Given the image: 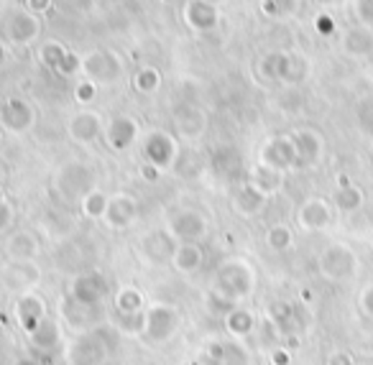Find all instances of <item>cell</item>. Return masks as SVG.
<instances>
[{"mask_svg":"<svg viewBox=\"0 0 373 365\" xmlns=\"http://www.w3.org/2000/svg\"><path fill=\"white\" fill-rule=\"evenodd\" d=\"M256 286L254 266L243 258H228L218 266L215 274V291L228 296L230 302L238 304L240 299H246Z\"/></svg>","mask_w":373,"mask_h":365,"instance_id":"cell-1","label":"cell"},{"mask_svg":"<svg viewBox=\"0 0 373 365\" xmlns=\"http://www.w3.org/2000/svg\"><path fill=\"white\" fill-rule=\"evenodd\" d=\"M182 324V314L174 304L166 302H156L146 309V319H143V332L141 335L146 337L148 343H166L174 337V332L179 330Z\"/></svg>","mask_w":373,"mask_h":365,"instance_id":"cell-2","label":"cell"},{"mask_svg":"<svg viewBox=\"0 0 373 365\" xmlns=\"http://www.w3.org/2000/svg\"><path fill=\"white\" fill-rule=\"evenodd\" d=\"M110 352V345L103 330H90L77 335L67 347V365H103Z\"/></svg>","mask_w":373,"mask_h":365,"instance_id":"cell-3","label":"cell"},{"mask_svg":"<svg viewBox=\"0 0 373 365\" xmlns=\"http://www.w3.org/2000/svg\"><path fill=\"white\" fill-rule=\"evenodd\" d=\"M57 192L70 202H82L90 192H95V174L85 164H67L57 174Z\"/></svg>","mask_w":373,"mask_h":365,"instance_id":"cell-4","label":"cell"},{"mask_svg":"<svg viewBox=\"0 0 373 365\" xmlns=\"http://www.w3.org/2000/svg\"><path fill=\"white\" fill-rule=\"evenodd\" d=\"M317 268H320V274H322L325 279L348 281L355 276V271H358V258H355V253L348 246L335 243V246L322 251V255L317 260Z\"/></svg>","mask_w":373,"mask_h":365,"instance_id":"cell-5","label":"cell"},{"mask_svg":"<svg viewBox=\"0 0 373 365\" xmlns=\"http://www.w3.org/2000/svg\"><path fill=\"white\" fill-rule=\"evenodd\" d=\"M110 286H107L105 276L100 271H85V274L74 276L70 286V299L79 304H87V307H100L103 299L107 296Z\"/></svg>","mask_w":373,"mask_h":365,"instance_id":"cell-6","label":"cell"},{"mask_svg":"<svg viewBox=\"0 0 373 365\" xmlns=\"http://www.w3.org/2000/svg\"><path fill=\"white\" fill-rule=\"evenodd\" d=\"M169 232L176 243H197L207 235V220L197 210H176L169 218Z\"/></svg>","mask_w":373,"mask_h":365,"instance_id":"cell-7","label":"cell"},{"mask_svg":"<svg viewBox=\"0 0 373 365\" xmlns=\"http://www.w3.org/2000/svg\"><path fill=\"white\" fill-rule=\"evenodd\" d=\"M82 72L90 77V82L110 84L120 77L123 64H120V59L113 54V51H95V54L82 59Z\"/></svg>","mask_w":373,"mask_h":365,"instance_id":"cell-8","label":"cell"},{"mask_svg":"<svg viewBox=\"0 0 373 365\" xmlns=\"http://www.w3.org/2000/svg\"><path fill=\"white\" fill-rule=\"evenodd\" d=\"M41 281V271L36 266L34 260L31 263H11V266L3 268V274H0V284L3 288L8 291H13V294H29L31 288L36 286Z\"/></svg>","mask_w":373,"mask_h":365,"instance_id":"cell-9","label":"cell"},{"mask_svg":"<svg viewBox=\"0 0 373 365\" xmlns=\"http://www.w3.org/2000/svg\"><path fill=\"white\" fill-rule=\"evenodd\" d=\"M261 166H268L274 171L296 166V148L292 135H279V138L268 140L266 146L261 148Z\"/></svg>","mask_w":373,"mask_h":365,"instance_id":"cell-10","label":"cell"},{"mask_svg":"<svg viewBox=\"0 0 373 365\" xmlns=\"http://www.w3.org/2000/svg\"><path fill=\"white\" fill-rule=\"evenodd\" d=\"M13 317L18 319L21 330L26 332V335H31V332L39 327V322L46 317V299H44L39 291L21 294L13 304Z\"/></svg>","mask_w":373,"mask_h":365,"instance_id":"cell-11","label":"cell"},{"mask_svg":"<svg viewBox=\"0 0 373 365\" xmlns=\"http://www.w3.org/2000/svg\"><path fill=\"white\" fill-rule=\"evenodd\" d=\"M143 154H146V164H154L156 168H169L176 159V143L169 133L164 131H154L143 140Z\"/></svg>","mask_w":373,"mask_h":365,"instance_id":"cell-12","label":"cell"},{"mask_svg":"<svg viewBox=\"0 0 373 365\" xmlns=\"http://www.w3.org/2000/svg\"><path fill=\"white\" fill-rule=\"evenodd\" d=\"M36 120L34 107L21 98H11L0 107V126H6L11 133H26Z\"/></svg>","mask_w":373,"mask_h":365,"instance_id":"cell-13","label":"cell"},{"mask_svg":"<svg viewBox=\"0 0 373 365\" xmlns=\"http://www.w3.org/2000/svg\"><path fill=\"white\" fill-rule=\"evenodd\" d=\"M176 248H179V243L171 238V232H164V230L151 232L141 243V253L151 263H166V260H171Z\"/></svg>","mask_w":373,"mask_h":365,"instance_id":"cell-14","label":"cell"},{"mask_svg":"<svg viewBox=\"0 0 373 365\" xmlns=\"http://www.w3.org/2000/svg\"><path fill=\"white\" fill-rule=\"evenodd\" d=\"M136 135H138V123L133 118H128V115L113 118L105 131V138L113 151H126L128 146H133Z\"/></svg>","mask_w":373,"mask_h":365,"instance_id":"cell-15","label":"cell"},{"mask_svg":"<svg viewBox=\"0 0 373 365\" xmlns=\"http://www.w3.org/2000/svg\"><path fill=\"white\" fill-rule=\"evenodd\" d=\"M6 251L11 263H31L39 255V238L29 230H18L11 235Z\"/></svg>","mask_w":373,"mask_h":365,"instance_id":"cell-16","label":"cell"},{"mask_svg":"<svg viewBox=\"0 0 373 365\" xmlns=\"http://www.w3.org/2000/svg\"><path fill=\"white\" fill-rule=\"evenodd\" d=\"M296 220H299V225H302L304 230H322V227H327L332 220L330 204L325 202V199H307V202L299 207Z\"/></svg>","mask_w":373,"mask_h":365,"instance_id":"cell-17","label":"cell"},{"mask_svg":"<svg viewBox=\"0 0 373 365\" xmlns=\"http://www.w3.org/2000/svg\"><path fill=\"white\" fill-rule=\"evenodd\" d=\"M136 215H138V204H136L133 197L118 194L107 202L105 223L110 225V227H128V225L136 220Z\"/></svg>","mask_w":373,"mask_h":365,"instance_id":"cell-18","label":"cell"},{"mask_svg":"<svg viewBox=\"0 0 373 365\" xmlns=\"http://www.w3.org/2000/svg\"><path fill=\"white\" fill-rule=\"evenodd\" d=\"M31 345H34L36 350L41 352H51L57 350L59 343H62V330H59V322L54 319V317H44L41 322H39V327H36L34 332L29 335Z\"/></svg>","mask_w":373,"mask_h":365,"instance_id":"cell-19","label":"cell"},{"mask_svg":"<svg viewBox=\"0 0 373 365\" xmlns=\"http://www.w3.org/2000/svg\"><path fill=\"white\" fill-rule=\"evenodd\" d=\"M100 131H103V120H100L98 112H90V110L74 115L70 123V135L77 143H92L100 135Z\"/></svg>","mask_w":373,"mask_h":365,"instance_id":"cell-20","label":"cell"},{"mask_svg":"<svg viewBox=\"0 0 373 365\" xmlns=\"http://www.w3.org/2000/svg\"><path fill=\"white\" fill-rule=\"evenodd\" d=\"M296 148V166H310L320 159V151H322V140L320 135L312 133V131H296L292 135Z\"/></svg>","mask_w":373,"mask_h":365,"instance_id":"cell-21","label":"cell"},{"mask_svg":"<svg viewBox=\"0 0 373 365\" xmlns=\"http://www.w3.org/2000/svg\"><path fill=\"white\" fill-rule=\"evenodd\" d=\"M100 307H87V304H79L74 299H64V317H67V322L74 327V330H82V332H90L92 324L98 322L100 314H98Z\"/></svg>","mask_w":373,"mask_h":365,"instance_id":"cell-22","label":"cell"},{"mask_svg":"<svg viewBox=\"0 0 373 365\" xmlns=\"http://www.w3.org/2000/svg\"><path fill=\"white\" fill-rule=\"evenodd\" d=\"M263 204H266V194L259 192L254 184H248V182L235 192V199H233L235 212L243 215V218H254V215H259V212L263 210Z\"/></svg>","mask_w":373,"mask_h":365,"instance_id":"cell-23","label":"cell"},{"mask_svg":"<svg viewBox=\"0 0 373 365\" xmlns=\"http://www.w3.org/2000/svg\"><path fill=\"white\" fill-rule=\"evenodd\" d=\"M174 123L184 138H197L204 133V112L195 105H182L176 110Z\"/></svg>","mask_w":373,"mask_h":365,"instance_id":"cell-24","label":"cell"},{"mask_svg":"<svg viewBox=\"0 0 373 365\" xmlns=\"http://www.w3.org/2000/svg\"><path fill=\"white\" fill-rule=\"evenodd\" d=\"M184 15H187V23L197 31H210V28L218 26V11L207 0H192Z\"/></svg>","mask_w":373,"mask_h":365,"instance_id":"cell-25","label":"cell"},{"mask_svg":"<svg viewBox=\"0 0 373 365\" xmlns=\"http://www.w3.org/2000/svg\"><path fill=\"white\" fill-rule=\"evenodd\" d=\"M202 260H204V253L197 243H179L171 263H174V268L176 271H182V274H195V271H199Z\"/></svg>","mask_w":373,"mask_h":365,"instance_id":"cell-26","label":"cell"},{"mask_svg":"<svg viewBox=\"0 0 373 365\" xmlns=\"http://www.w3.org/2000/svg\"><path fill=\"white\" fill-rule=\"evenodd\" d=\"M39 31H41V26H39V18L34 13H18L11 21V26H8V34H11V39L15 44L34 41L36 36H39Z\"/></svg>","mask_w":373,"mask_h":365,"instance_id":"cell-27","label":"cell"},{"mask_svg":"<svg viewBox=\"0 0 373 365\" xmlns=\"http://www.w3.org/2000/svg\"><path fill=\"white\" fill-rule=\"evenodd\" d=\"M115 314H141L143 312V294L133 286H123L113 296Z\"/></svg>","mask_w":373,"mask_h":365,"instance_id":"cell-28","label":"cell"},{"mask_svg":"<svg viewBox=\"0 0 373 365\" xmlns=\"http://www.w3.org/2000/svg\"><path fill=\"white\" fill-rule=\"evenodd\" d=\"M256 327V317L254 312H248V309H233L230 314H225V330L235 337H246L251 335Z\"/></svg>","mask_w":373,"mask_h":365,"instance_id":"cell-29","label":"cell"},{"mask_svg":"<svg viewBox=\"0 0 373 365\" xmlns=\"http://www.w3.org/2000/svg\"><path fill=\"white\" fill-rule=\"evenodd\" d=\"M248 184H254L256 190L263 192V194L268 197L271 192H276L279 187H282V171H274V168H268V166H259L251 171Z\"/></svg>","mask_w":373,"mask_h":365,"instance_id":"cell-30","label":"cell"},{"mask_svg":"<svg viewBox=\"0 0 373 365\" xmlns=\"http://www.w3.org/2000/svg\"><path fill=\"white\" fill-rule=\"evenodd\" d=\"M345 51L355 56H366L373 51V36L368 28H353L345 36Z\"/></svg>","mask_w":373,"mask_h":365,"instance_id":"cell-31","label":"cell"},{"mask_svg":"<svg viewBox=\"0 0 373 365\" xmlns=\"http://www.w3.org/2000/svg\"><path fill=\"white\" fill-rule=\"evenodd\" d=\"M335 207H338L340 212H355L363 204V192L358 190V187H343V190L335 192Z\"/></svg>","mask_w":373,"mask_h":365,"instance_id":"cell-32","label":"cell"},{"mask_svg":"<svg viewBox=\"0 0 373 365\" xmlns=\"http://www.w3.org/2000/svg\"><path fill=\"white\" fill-rule=\"evenodd\" d=\"M107 202H110V199H107V197L103 194V192L95 190V192H90V194H87L79 204H82V212H85V218L100 220V218H105Z\"/></svg>","mask_w":373,"mask_h":365,"instance_id":"cell-33","label":"cell"},{"mask_svg":"<svg viewBox=\"0 0 373 365\" xmlns=\"http://www.w3.org/2000/svg\"><path fill=\"white\" fill-rule=\"evenodd\" d=\"M266 243L271 251H289L292 248V243H294V235H292V230H289L287 225H271L266 232Z\"/></svg>","mask_w":373,"mask_h":365,"instance_id":"cell-34","label":"cell"},{"mask_svg":"<svg viewBox=\"0 0 373 365\" xmlns=\"http://www.w3.org/2000/svg\"><path fill=\"white\" fill-rule=\"evenodd\" d=\"M159 82H162V77H159V72L154 69V67H143V69L136 72V90L143 92V95H151V92H156V87H159Z\"/></svg>","mask_w":373,"mask_h":365,"instance_id":"cell-35","label":"cell"},{"mask_svg":"<svg viewBox=\"0 0 373 365\" xmlns=\"http://www.w3.org/2000/svg\"><path fill=\"white\" fill-rule=\"evenodd\" d=\"M70 54V51L64 49L62 44H44L41 46V62L46 64V67H51V69H59V64L64 62V56Z\"/></svg>","mask_w":373,"mask_h":365,"instance_id":"cell-36","label":"cell"},{"mask_svg":"<svg viewBox=\"0 0 373 365\" xmlns=\"http://www.w3.org/2000/svg\"><path fill=\"white\" fill-rule=\"evenodd\" d=\"M118 317V330L126 332V335H141L143 332V319H146V312L141 314H115Z\"/></svg>","mask_w":373,"mask_h":365,"instance_id":"cell-37","label":"cell"},{"mask_svg":"<svg viewBox=\"0 0 373 365\" xmlns=\"http://www.w3.org/2000/svg\"><path fill=\"white\" fill-rule=\"evenodd\" d=\"M304 74H307V62H304V59H299V56L289 54L284 79H287V82H299V79H304Z\"/></svg>","mask_w":373,"mask_h":365,"instance_id":"cell-38","label":"cell"},{"mask_svg":"<svg viewBox=\"0 0 373 365\" xmlns=\"http://www.w3.org/2000/svg\"><path fill=\"white\" fill-rule=\"evenodd\" d=\"M95 95H98V84L90 82V79H82V82L74 87V100H77V102H82V105L92 102V100H95Z\"/></svg>","mask_w":373,"mask_h":365,"instance_id":"cell-39","label":"cell"},{"mask_svg":"<svg viewBox=\"0 0 373 365\" xmlns=\"http://www.w3.org/2000/svg\"><path fill=\"white\" fill-rule=\"evenodd\" d=\"M82 69V59H79L77 54H67L64 56V62L59 64V74H64V77H72V74H77V72Z\"/></svg>","mask_w":373,"mask_h":365,"instance_id":"cell-40","label":"cell"},{"mask_svg":"<svg viewBox=\"0 0 373 365\" xmlns=\"http://www.w3.org/2000/svg\"><path fill=\"white\" fill-rule=\"evenodd\" d=\"M355 11H358L360 21L366 23V26H373V0H358Z\"/></svg>","mask_w":373,"mask_h":365,"instance_id":"cell-41","label":"cell"},{"mask_svg":"<svg viewBox=\"0 0 373 365\" xmlns=\"http://www.w3.org/2000/svg\"><path fill=\"white\" fill-rule=\"evenodd\" d=\"M11 225H13V210L6 199H0V232H6Z\"/></svg>","mask_w":373,"mask_h":365,"instance_id":"cell-42","label":"cell"},{"mask_svg":"<svg viewBox=\"0 0 373 365\" xmlns=\"http://www.w3.org/2000/svg\"><path fill=\"white\" fill-rule=\"evenodd\" d=\"M360 307H363V312H366L368 317H373V284L363 288V294H360Z\"/></svg>","mask_w":373,"mask_h":365,"instance_id":"cell-43","label":"cell"},{"mask_svg":"<svg viewBox=\"0 0 373 365\" xmlns=\"http://www.w3.org/2000/svg\"><path fill=\"white\" fill-rule=\"evenodd\" d=\"M289 363H292V352L287 347H276L271 352V365H289Z\"/></svg>","mask_w":373,"mask_h":365,"instance_id":"cell-44","label":"cell"},{"mask_svg":"<svg viewBox=\"0 0 373 365\" xmlns=\"http://www.w3.org/2000/svg\"><path fill=\"white\" fill-rule=\"evenodd\" d=\"M327 365H355V363H353V358L348 355V352L340 350V352H332L330 360H327Z\"/></svg>","mask_w":373,"mask_h":365,"instance_id":"cell-45","label":"cell"},{"mask_svg":"<svg viewBox=\"0 0 373 365\" xmlns=\"http://www.w3.org/2000/svg\"><path fill=\"white\" fill-rule=\"evenodd\" d=\"M141 174H143V179H148V182H156V179L162 176V168H156L154 164H143Z\"/></svg>","mask_w":373,"mask_h":365,"instance_id":"cell-46","label":"cell"},{"mask_svg":"<svg viewBox=\"0 0 373 365\" xmlns=\"http://www.w3.org/2000/svg\"><path fill=\"white\" fill-rule=\"evenodd\" d=\"M51 6V0H29V11L31 13H46Z\"/></svg>","mask_w":373,"mask_h":365,"instance_id":"cell-47","label":"cell"},{"mask_svg":"<svg viewBox=\"0 0 373 365\" xmlns=\"http://www.w3.org/2000/svg\"><path fill=\"white\" fill-rule=\"evenodd\" d=\"M332 28H335V23H332L330 15H320V18H317V31H320V34H330Z\"/></svg>","mask_w":373,"mask_h":365,"instance_id":"cell-48","label":"cell"},{"mask_svg":"<svg viewBox=\"0 0 373 365\" xmlns=\"http://www.w3.org/2000/svg\"><path fill=\"white\" fill-rule=\"evenodd\" d=\"M13 365H41L36 358H29V355H23V358H18Z\"/></svg>","mask_w":373,"mask_h":365,"instance_id":"cell-49","label":"cell"},{"mask_svg":"<svg viewBox=\"0 0 373 365\" xmlns=\"http://www.w3.org/2000/svg\"><path fill=\"white\" fill-rule=\"evenodd\" d=\"M220 365H246V363H220Z\"/></svg>","mask_w":373,"mask_h":365,"instance_id":"cell-50","label":"cell"},{"mask_svg":"<svg viewBox=\"0 0 373 365\" xmlns=\"http://www.w3.org/2000/svg\"><path fill=\"white\" fill-rule=\"evenodd\" d=\"M0 62H3V46H0Z\"/></svg>","mask_w":373,"mask_h":365,"instance_id":"cell-51","label":"cell"},{"mask_svg":"<svg viewBox=\"0 0 373 365\" xmlns=\"http://www.w3.org/2000/svg\"><path fill=\"white\" fill-rule=\"evenodd\" d=\"M0 182H3V166H0Z\"/></svg>","mask_w":373,"mask_h":365,"instance_id":"cell-52","label":"cell"},{"mask_svg":"<svg viewBox=\"0 0 373 365\" xmlns=\"http://www.w3.org/2000/svg\"><path fill=\"white\" fill-rule=\"evenodd\" d=\"M207 3H220V0H207Z\"/></svg>","mask_w":373,"mask_h":365,"instance_id":"cell-53","label":"cell"},{"mask_svg":"<svg viewBox=\"0 0 373 365\" xmlns=\"http://www.w3.org/2000/svg\"><path fill=\"white\" fill-rule=\"evenodd\" d=\"M162 3H171V0H162Z\"/></svg>","mask_w":373,"mask_h":365,"instance_id":"cell-54","label":"cell"},{"mask_svg":"<svg viewBox=\"0 0 373 365\" xmlns=\"http://www.w3.org/2000/svg\"><path fill=\"white\" fill-rule=\"evenodd\" d=\"M192 365H199V363H192Z\"/></svg>","mask_w":373,"mask_h":365,"instance_id":"cell-55","label":"cell"}]
</instances>
